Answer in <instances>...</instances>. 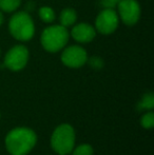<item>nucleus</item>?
Masks as SVG:
<instances>
[{
    "instance_id": "nucleus-1",
    "label": "nucleus",
    "mask_w": 154,
    "mask_h": 155,
    "mask_svg": "<svg viewBox=\"0 0 154 155\" xmlns=\"http://www.w3.org/2000/svg\"><path fill=\"white\" fill-rule=\"evenodd\" d=\"M37 141L35 132L29 128H16L5 137V147L11 155H27Z\"/></svg>"
},
{
    "instance_id": "nucleus-2",
    "label": "nucleus",
    "mask_w": 154,
    "mask_h": 155,
    "mask_svg": "<svg viewBox=\"0 0 154 155\" xmlns=\"http://www.w3.org/2000/svg\"><path fill=\"white\" fill-rule=\"evenodd\" d=\"M75 145L74 129L68 124L58 126L51 137V147L59 155H67L73 151Z\"/></svg>"
},
{
    "instance_id": "nucleus-3",
    "label": "nucleus",
    "mask_w": 154,
    "mask_h": 155,
    "mask_svg": "<svg viewBox=\"0 0 154 155\" xmlns=\"http://www.w3.org/2000/svg\"><path fill=\"white\" fill-rule=\"evenodd\" d=\"M8 29H10L12 36L20 41L30 40L35 33L33 19L25 12L16 13L11 18Z\"/></svg>"
},
{
    "instance_id": "nucleus-4",
    "label": "nucleus",
    "mask_w": 154,
    "mask_h": 155,
    "mask_svg": "<svg viewBox=\"0 0 154 155\" xmlns=\"http://www.w3.org/2000/svg\"><path fill=\"white\" fill-rule=\"evenodd\" d=\"M69 40V32L67 28L62 25L49 27L42 32L41 45L50 53H56L60 51Z\"/></svg>"
},
{
    "instance_id": "nucleus-5",
    "label": "nucleus",
    "mask_w": 154,
    "mask_h": 155,
    "mask_svg": "<svg viewBox=\"0 0 154 155\" xmlns=\"http://www.w3.org/2000/svg\"><path fill=\"white\" fill-rule=\"evenodd\" d=\"M29 60V51L25 45H15L6 53L4 65L12 71H20Z\"/></svg>"
},
{
    "instance_id": "nucleus-6",
    "label": "nucleus",
    "mask_w": 154,
    "mask_h": 155,
    "mask_svg": "<svg viewBox=\"0 0 154 155\" xmlns=\"http://www.w3.org/2000/svg\"><path fill=\"white\" fill-rule=\"evenodd\" d=\"M95 27L99 33L103 35L112 34L118 27V15L113 8L103 10L97 16Z\"/></svg>"
},
{
    "instance_id": "nucleus-7",
    "label": "nucleus",
    "mask_w": 154,
    "mask_h": 155,
    "mask_svg": "<svg viewBox=\"0 0 154 155\" xmlns=\"http://www.w3.org/2000/svg\"><path fill=\"white\" fill-rule=\"evenodd\" d=\"M117 6L125 25H133L138 21L140 17V6L136 0H120Z\"/></svg>"
},
{
    "instance_id": "nucleus-8",
    "label": "nucleus",
    "mask_w": 154,
    "mask_h": 155,
    "mask_svg": "<svg viewBox=\"0 0 154 155\" xmlns=\"http://www.w3.org/2000/svg\"><path fill=\"white\" fill-rule=\"evenodd\" d=\"M88 60V55L84 49L78 45H72L64 51L61 61L69 68H80Z\"/></svg>"
},
{
    "instance_id": "nucleus-9",
    "label": "nucleus",
    "mask_w": 154,
    "mask_h": 155,
    "mask_svg": "<svg viewBox=\"0 0 154 155\" xmlns=\"http://www.w3.org/2000/svg\"><path fill=\"white\" fill-rule=\"evenodd\" d=\"M71 35L78 42H90L95 38L96 32L89 23H79L72 29Z\"/></svg>"
},
{
    "instance_id": "nucleus-10",
    "label": "nucleus",
    "mask_w": 154,
    "mask_h": 155,
    "mask_svg": "<svg viewBox=\"0 0 154 155\" xmlns=\"http://www.w3.org/2000/svg\"><path fill=\"white\" fill-rule=\"evenodd\" d=\"M77 18V14L73 8H64L61 13H60L59 20L62 27L68 28L70 25H74Z\"/></svg>"
},
{
    "instance_id": "nucleus-11",
    "label": "nucleus",
    "mask_w": 154,
    "mask_h": 155,
    "mask_svg": "<svg viewBox=\"0 0 154 155\" xmlns=\"http://www.w3.org/2000/svg\"><path fill=\"white\" fill-rule=\"evenodd\" d=\"M138 110H152L154 108V95L152 93H148L144 95L140 102L137 106Z\"/></svg>"
},
{
    "instance_id": "nucleus-12",
    "label": "nucleus",
    "mask_w": 154,
    "mask_h": 155,
    "mask_svg": "<svg viewBox=\"0 0 154 155\" xmlns=\"http://www.w3.org/2000/svg\"><path fill=\"white\" fill-rule=\"evenodd\" d=\"M21 0H0V10L3 12H14L19 8Z\"/></svg>"
},
{
    "instance_id": "nucleus-13",
    "label": "nucleus",
    "mask_w": 154,
    "mask_h": 155,
    "mask_svg": "<svg viewBox=\"0 0 154 155\" xmlns=\"http://www.w3.org/2000/svg\"><path fill=\"white\" fill-rule=\"evenodd\" d=\"M39 17L44 22H52L55 19V13L49 6H42L39 8Z\"/></svg>"
},
{
    "instance_id": "nucleus-14",
    "label": "nucleus",
    "mask_w": 154,
    "mask_h": 155,
    "mask_svg": "<svg viewBox=\"0 0 154 155\" xmlns=\"http://www.w3.org/2000/svg\"><path fill=\"white\" fill-rule=\"evenodd\" d=\"M73 155H93V148L90 145H80L73 150Z\"/></svg>"
},
{
    "instance_id": "nucleus-15",
    "label": "nucleus",
    "mask_w": 154,
    "mask_h": 155,
    "mask_svg": "<svg viewBox=\"0 0 154 155\" xmlns=\"http://www.w3.org/2000/svg\"><path fill=\"white\" fill-rule=\"evenodd\" d=\"M140 124L145 129H151L154 126V114L153 112H148L142 117Z\"/></svg>"
},
{
    "instance_id": "nucleus-16",
    "label": "nucleus",
    "mask_w": 154,
    "mask_h": 155,
    "mask_svg": "<svg viewBox=\"0 0 154 155\" xmlns=\"http://www.w3.org/2000/svg\"><path fill=\"white\" fill-rule=\"evenodd\" d=\"M90 64H91V67L94 68V69H100L103 65V62L99 57H92L90 59Z\"/></svg>"
},
{
    "instance_id": "nucleus-17",
    "label": "nucleus",
    "mask_w": 154,
    "mask_h": 155,
    "mask_svg": "<svg viewBox=\"0 0 154 155\" xmlns=\"http://www.w3.org/2000/svg\"><path fill=\"white\" fill-rule=\"evenodd\" d=\"M119 1L120 0H103L101 3L106 8H114L119 3Z\"/></svg>"
},
{
    "instance_id": "nucleus-18",
    "label": "nucleus",
    "mask_w": 154,
    "mask_h": 155,
    "mask_svg": "<svg viewBox=\"0 0 154 155\" xmlns=\"http://www.w3.org/2000/svg\"><path fill=\"white\" fill-rule=\"evenodd\" d=\"M2 22H3V15H2V12L0 11V25H2Z\"/></svg>"
}]
</instances>
